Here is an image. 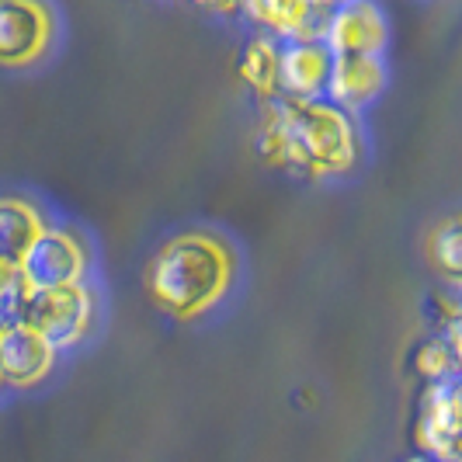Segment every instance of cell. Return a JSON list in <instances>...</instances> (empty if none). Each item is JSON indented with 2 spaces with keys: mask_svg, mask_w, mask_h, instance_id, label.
<instances>
[{
  "mask_svg": "<svg viewBox=\"0 0 462 462\" xmlns=\"http://www.w3.org/2000/svg\"><path fill=\"white\" fill-rule=\"evenodd\" d=\"M324 14L313 0H244V14L254 24L257 35H268L275 42L292 39H320Z\"/></svg>",
  "mask_w": 462,
  "mask_h": 462,
  "instance_id": "obj_9",
  "label": "cell"
},
{
  "mask_svg": "<svg viewBox=\"0 0 462 462\" xmlns=\"http://www.w3.org/2000/svg\"><path fill=\"white\" fill-rule=\"evenodd\" d=\"M18 278L28 292L67 289L80 282H94V247L91 240L73 226L49 223L42 236L28 247L18 264Z\"/></svg>",
  "mask_w": 462,
  "mask_h": 462,
  "instance_id": "obj_4",
  "label": "cell"
},
{
  "mask_svg": "<svg viewBox=\"0 0 462 462\" xmlns=\"http://www.w3.org/2000/svg\"><path fill=\"white\" fill-rule=\"evenodd\" d=\"M199 11H206L212 18H240L244 14V0H188Z\"/></svg>",
  "mask_w": 462,
  "mask_h": 462,
  "instance_id": "obj_15",
  "label": "cell"
},
{
  "mask_svg": "<svg viewBox=\"0 0 462 462\" xmlns=\"http://www.w3.org/2000/svg\"><path fill=\"white\" fill-rule=\"evenodd\" d=\"M390 88V67H386V56H362V52H351V56H334V67H330V80H327L324 97L341 108L347 116H365L372 105L386 94Z\"/></svg>",
  "mask_w": 462,
  "mask_h": 462,
  "instance_id": "obj_8",
  "label": "cell"
},
{
  "mask_svg": "<svg viewBox=\"0 0 462 462\" xmlns=\"http://www.w3.org/2000/svg\"><path fill=\"white\" fill-rule=\"evenodd\" d=\"M49 223L52 219L35 199L18 195V191H4L0 195V257L18 268L28 247L42 236Z\"/></svg>",
  "mask_w": 462,
  "mask_h": 462,
  "instance_id": "obj_11",
  "label": "cell"
},
{
  "mask_svg": "<svg viewBox=\"0 0 462 462\" xmlns=\"http://www.w3.org/2000/svg\"><path fill=\"white\" fill-rule=\"evenodd\" d=\"M417 372L424 379H431L435 386L448 383L452 375H459V358H456V351H452L445 334L431 337V341H424V345L417 347Z\"/></svg>",
  "mask_w": 462,
  "mask_h": 462,
  "instance_id": "obj_14",
  "label": "cell"
},
{
  "mask_svg": "<svg viewBox=\"0 0 462 462\" xmlns=\"http://www.w3.org/2000/svg\"><path fill=\"white\" fill-rule=\"evenodd\" d=\"M320 39L334 56H386L390 14L379 0H341L324 14Z\"/></svg>",
  "mask_w": 462,
  "mask_h": 462,
  "instance_id": "obj_6",
  "label": "cell"
},
{
  "mask_svg": "<svg viewBox=\"0 0 462 462\" xmlns=\"http://www.w3.org/2000/svg\"><path fill=\"white\" fill-rule=\"evenodd\" d=\"M60 18L49 0H0V67L32 69L52 56Z\"/></svg>",
  "mask_w": 462,
  "mask_h": 462,
  "instance_id": "obj_5",
  "label": "cell"
},
{
  "mask_svg": "<svg viewBox=\"0 0 462 462\" xmlns=\"http://www.w3.org/2000/svg\"><path fill=\"white\" fill-rule=\"evenodd\" d=\"M14 282H18V268H14V264H7V261L0 257V292H4V289H11Z\"/></svg>",
  "mask_w": 462,
  "mask_h": 462,
  "instance_id": "obj_16",
  "label": "cell"
},
{
  "mask_svg": "<svg viewBox=\"0 0 462 462\" xmlns=\"http://www.w3.org/2000/svg\"><path fill=\"white\" fill-rule=\"evenodd\" d=\"M334 67V52L324 39H292L282 42V97L313 101L324 97Z\"/></svg>",
  "mask_w": 462,
  "mask_h": 462,
  "instance_id": "obj_10",
  "label": "cell"
},
{
  "mask_svg": "<svg viewBox=\"0 0 462 462\" xmlns=\"http://www.w3.org/2000/svg\"><path fill=\"white\" fill-rule=\"evenodd\" d=\"M240 261L226 236L212 230H178L146 261V296L163 317L199 324L216 313L236 285Z\"/></svg>",
  "mask_w": 462,
  "mask_h": 462,
  "instance_id": "obj_2",
  "label": "cell"
},
{
  "mask_svg": "<svg viewBox=\"0 0 462 462\" xmlns=\"http://www.w3.org/2000/svg\"><path fill=\"white\" fill-rule=\"evenodd\" d=\"M424 254L431 272L452 289L462 292V208L441 216L424 236Z\"/></svg>",
  "mask_w": 462,
  "mask_h": 462,
  "instance_id": "obj_13",
  "label": "cell"
},
{
  "mask_svg": "<svg viewBox=\"0 0 462 462\" xmlns=\"http://www.w3.org/2000/svg\"><path fill=\"white\" fill-rule=\"evenodd\" d=\"M24 324L35 327L60 355L77 351L80 345H88L101 327V292L94 282L32 292Z\"/></svg>",
  "mask_w": 462,
  "mask_h": 462,
  "instance_id": "obj_3",
  "label": "cell"
},
{
  "mask_svg": "<svg viewBox=\"0 0 462 462\" xmlns=\"http://www.w3.org/2000/svg\"><path fill=\"white\" fill-rule=\"evenodd\" d=\"M236 77L261 105L282 97V42L268 35H251L236 56Z\"/></svg>",
  "mask_w": 462,
  "mask_h": 462,
  "instance_id": "obj_12",
  "label": "cell"
},
{
  "mask_svg": "<svg viewBox=\"0 0 462 462\" xmlns=\"http://www.w3.org/2000/svg\"><path fill=\"white\" fill-rule=\"evenodd\" d=\"M60 365V351L28 324H18L0 334V386L28 393L46 386Z\"/></svg>",
  "mask_w": 462,
  "mask_h": 462,
  "instance_id": "obj_7",
  "label": "cell"
},
{
  "mask_svg": "<svg viewBox=\"0 0 462 462\" xmlns=\"http://www.w3.org/2000/svg\"><path fill=\"white\" fill-rule=\"evenodd\" d=\"M313 4H317L320 11H330V7H334V4H341V0H313Z\"/></svg>",
  "mask_w": 462,
  "mask_h": 462,
  "instance_id": "obj_17",
  "label": "cell"
},
{
  "mask_svg": "<svg viewBox=\"0 0 462 462\" xmlns=\"http://www.w3.org/2000/svg\"><path fill=\"white\" fill-rule=\"evenodd\" d=\"M254 153L268 171L300 181H341L358 171L365 139L358 118L334 108L327 97H278L261 105Z\"/></svg>",
  "mask_w": 462,
  "mask_h": 462,
  "instance_id": "obj_1",
  "label": "cell"
}]
</instances>
